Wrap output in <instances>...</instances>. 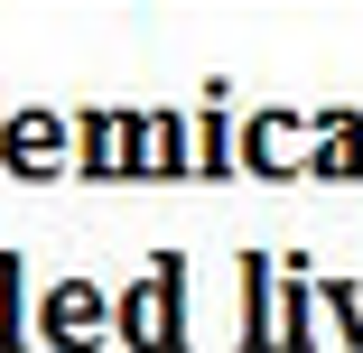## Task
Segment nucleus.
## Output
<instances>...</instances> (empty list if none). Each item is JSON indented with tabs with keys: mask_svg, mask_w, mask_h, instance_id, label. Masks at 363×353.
<instances>
[{
	"mask_svg": "<svg viewBox=\"0 0 363 353\" xmlns=\"http://www.w3.org/2000/svg\"><path fill=\"white\" fill-rule=\"evenodd\" d=\"M121 335H130L140 353H168V344L186 335V325H177V270H168V279H140V289L121 298Z\"/></svg>",
	"mask_w": 363,
	"mask_h": 353,
	"instance_id": "nucleus-1",
	"label": "nucleus"
},
{
	"mask_svg": "<svg viewBox=\"0 0 363 353\" xmlns=\"http://www.w3.org/2000/svg\"><path fill=\"white\" fill-rule=\"evenodd\" d=\"M317 158V121H298V112H261L252 121V168L261 177H298Z\"/></svg>",
	"mask_w": 363,
	"mask_h": 353,
	"instance_id": "nucleus-2",
	"label": "nucleus"
},
{
	"mask_svg": "<svg viewBox=\"0 0 363 353\" xmlns=\"http://www.w3.org/2000/svg\"><path fill=\"white\" fill-rule=\"evenodd\" d=\"M0 158H10L19 177H56V158H65V130H56V112H19L10 130H0Z\"/></svg>",
	"mask_w": 363,
	"mask_h": 353,
	"instance_id": "nucleus-3",
	"label": "nucleus"
},
{
	"mask_svg": "<svg viewBox=\"0 0 363 353\" xmlns=\"http://www.w3.org/2000/svg\"><path fill=\"white\" fill-rule=\"evenodd\" d=\"M130 177H186V121H177V112H150V121H140Z\"/></svg>",
	"mask_w": 363,
	"mask_h": 353,
	"instance_id": "nucleus-4",
	"label": "nucleus"
},
{
	"mask_svg": "<svg viewBox=\"0 0 363 353\" xmlns=\"http://www.w3.org/2000/svg\"><path fill=\"white\" fill-rule=\"evenodd\" d=\"M47 335H56V344H75V353L103 335V298L84 289V279H65V289L47 298Z\"/></svg>",
	"mask_w": 363,
	"mask_h": 353,
	"instance_id": "nucleus-5",
	"label": "nucleus"
},
{
	"mask_svg": "<svg viewBox=\"0 0 363 353\" xmlns=\"http://www.w3.org/2000/svg\"><path fill=\"white\" fill-rule=\"evenodd\" d=\"M130 149H140V121H121V112L84 121V168L94 177H130Z\"/></svg>",
	"mask_w": 363,
	"mask_h": 353,
	"instance_id": "nucleus-6",
	"label": "nucleus"
},
{
	"mask_svg": "<svg viewBox=\"0 0 363 353\" xmlns=\"http://www.w3.org/2000/svg\"><path fill=\"white\" fill-rule=\"evenodd\" d=\"M317 177H363V121H317Z\"/></svg>",
	"mask_w": 363,
	"mask_h": 353,
	"instance_id": "nucleus-7",
	"label": "nucleus"
},
{
	"mask_svg": "<svg viewBox=\"0 0 363 353\" xmlns=\"http://www.w3.org/2000/svg\"><path fill=\"white\" fill-rule=\"evenodd\" d=\"M19 344V316H10V260H0V353Z\"/></svg>",
	"mask_w": 363,
	"mask_h": 353,
	"instance_id": "nucleus-8",
	"label": "nucleus"
}]
</instances>
